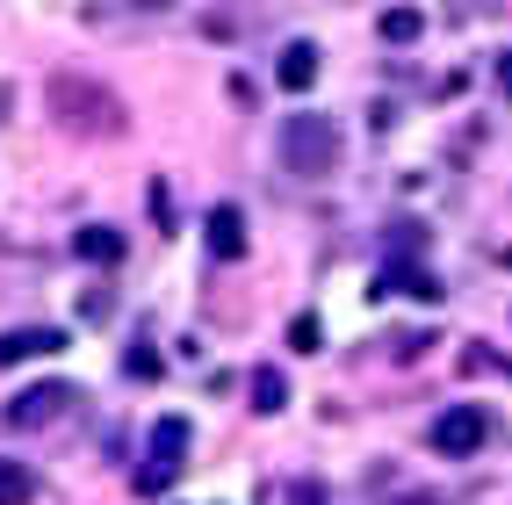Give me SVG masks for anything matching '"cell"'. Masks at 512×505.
Here are the masks:
<instances>
[{
  "label": "cell",
  "mask_w": 512,
  "mask_h": 505,
  "mask_svg": "<svg viewBox=\"0 0 512 505\" xmlns=\"http://www.w3.org/2000/svg\"><path fill=\"white\" fill-rule=\"evenodd\" d=\"M44 109L58 116V130H73V138H123L130 130V109L116 101V87H101L94 73H51Z\"/></svg>",
  "instance_id": "obj_1"
},
{
  "label": "cell",
  "mask_w": 512,
  "mask_h": 505,
  "mask_svg": "<svg viewBox=\"0 0 512 505\" xmlns=\"http://www.w3.org/2000/svg\"><path fill=\"white\" fill-rule=\"evenodd\" d=\"M282 166L296 181H325L332 166H339V123L332 116H289L282 123V138H275Z\"/></svg>",
  "instance_id": "obj_2"
},
{
  "label": "cell",
  "mask_w": 512,
  "mask_h": 505,
  "mask_svg": "<svg viewBox=\"0 0 512 505\" xmlns=\"http://www.w3.org/2000/svg\"><path fill=\"white\" fill-rule=\"evenodd\" d=\"M498 433V419L484 412V404H448V412L433 419V433H426V448L433 455H448V462H469L476 448H484Z\"/></svg>",
  "instance_id": "obj_3"
},
{
  "label": "cell",
  "mask_w": 512,
  "mask_h": 505,
  "mask_svg": "<svg viewBox=\"0 0 512 505\" xmlns=\"http://www.w3.org/2000/svg\"><path fill=\"white\" fill-rule=\"evenodd\" d=\"M181 462H188V419L174 412V419H159L152 426V462H145V491H166V484H174L181 477Z\"/></svg>",
  "instance_id": "obj_4"
},
{
  "label": "cell",
  "mask_w": 512,
  "mask_h": 505,
  "mask_svg": "<svg viewBox=\"0 0 512 505\" xmlns=\"http://www.w3.org/2000/svg\"><path fill=\"white\" fill-rule=\"evenodd\" d=\"M65 404H73V383H37V390H22V397L8 404V419H15V426H51Z\"/></svg>",
  "instance_id": "obj_5"
},
{
  "label": "cell",
  "mask_w": 512,
  "mask_h": 505,
  "mask_svg": "<svg viewBox=\"0 0 512 505\" xmlns=\"http://www.w3.org/2000/svg\"><path fill=\"white\" fill-rule=\"evenodd\" d=\"M58 347H65V332H58V325H22V332H0V368L37 361V354H58Z\"/></svg>",
  "instance_id": "obj_6"
},
{
  "label": "cell",
  "mask_w": 512,
  "mask_h": 505,
  "mask_svg": "<svg viewBox=\"0 0 512 505\" xmlns=\"http://www.w3.org/2000/svg\"><path fill=\"white\" fill-rule=\"evenodd\" d=\"M202 239H210V253H217V260H246V217H238L231 202H217L210 224H202Z\"/></svg>",
  "instance_id": "obj_7"
},
{
  "label": "cell",
  "mask_w": 512,
  "mask_h": 505,
  "mask_svg": "<svg viewBox=\"0 0 512 505\" xmlns=\"http://www.w3.org/2000/svg\"><path fill=\"white\" fill-rule=\"evenodd\" d=\"M73 253H80L87 267H116V260H123V231H109V224H80V231H73Z\"/></svg>",
  "instance_id": "obj_8"
},
{
  "label": "cell",
  "mask_w": 512,
  "mask_h": 505,
  "mask_svg": "<svg viewBox=\"0 0 512 505\" xmlns=\"http://www.w3.org/2000/svg\"><path fill=\"white\" fill-rule=\"evenodd\" d=\"M275 80H282L289 94H311V80H318V44H289L282 65H275Z\"/></svg>",
  "instance_id": "obj_9"
},
{
  "label": "cell",
  "mask_w": 512,
  "mask_h": 505,
  "mask_svg": "<svg viewBox=\"0 0 512 505\" xmlns=\"http://www.w3.org/2000/svg\"><path fill=\"white\" fill-rule=\"evenodd\" d=\"M390 289H404V296H426V303L440 296V282H433V275H419L412 260H390V275H375V296H390Z\"/></svg>",
  "instance_id": "obj_10"
},
{
  "label": "cell",
  "mask_w": 512,
  "mask_h": 505,
  "mask_svg": "<svg viewBox=\"0 0 512 505\" xmlns=\"http://www.w3.org/2000/svg\"><path fill=\"white\" fill-rule=\"evenodd\" d=\"M29 498H37V469L0 455V505H29Z\"/></svg>",
  "instance_id": "obj_11"
},
{
  "label": "cell",
  "mask_w": 512,
  "mask_h": 505,
  "mask_svg": "<svg viewBox=\"0 0 512 505\" xmlns=\"http://www.w3.org/2000/svg\"><path fill=\"white\" fill-rule=\"evenodd\" d=\"M375 29H383V44H419V37H426V15H419V8H383V22H375Z\"/></svg>",
  "instance_id": "obj_12"
},
{
  "label": "cell",
  "mask_w": 512,
  "mask_h": 505,
  "mask_svg": "<svg viewBox=\"0 0 512 505\" xmlns=\"http://www.w3.org/2000/svg\"><path fill=\"white\" fill-rule=\"evenodd\" d=\"M282 404H289V383L275 376V368H260L253 376V412H282Z\"/></svg>",
  "instance_id": "obj_13"
},
{
  "label": "cell",
  "mask_w": 512,
  "mask_h": 505,
  "mask_svg": "<svg viewBox=\"0 0 512 505\" xmlns=\"http://www.w3.org/2000/svg\"><path fill=\"white\" fill-rule=\"evenodd\" d=\"M289 347H296V354H318V347H325V332H318V318H311V311L289 318Z\"/></svg>",
  "instance_id": "obj_14"
},
{
  "label": "cell",
  "mask_w": 512,
  "mask_h": 505,
  "mask_svg": "<svg viewBox=\"0 0 512 505\" xmlns=\"http://www.w3.org/2000/svg\"><path fill=\"white\" fill-rule=\"evenodd\" d=\"M282 505H325V491H318L311 477H303V484H289V491H282Z\"/></svg>",
  "instance_id": "obj_15"
},
{
  "label": "cell",
  "mask_w": 512,
  "mask_h": 505,
  "mask_svg": "<svg viewBox=\"0 0 512 505\" xmlns=\"http://www.w3.org/2000/svg\"><path fill=\"white\" fill-rule=\"evenodd\" d=\"M130 376H159V354L152 347H130Z\"/></svg>",
  "instance_id": "obj_16"
},
{
  "label": "cell",
  "mask_w": 512,
  "mask_h": 505,
  "mask_svg": "<svg viewBox=\"0 0 512 505\" xmlns=\"http://www.w3.org/2000/svg\"><path fill=\"white\" fill-rule=\"evenodd\" d=\"M397 505H448V498H433V491H412V498H397Z\"/></svg>",
  "instance_id": "obj_17"
},
{
  "label": "cell",
  "mask_w": 512,
  "mask_h": 505,
  "mask_svg": "<svg viewBox=\"0 0 512 505\" xmlns=\"http://www.w3.org/2000/svg\"><path fill=\"white\" fill-rule=\"evenodd\" d=\"M498 87H505V94H512V58H498Z\"/></svg>",
  "instance_id": "obj_18"
},
{
  "label": "cell",
  "mask_w": 512,
  "mask_h": 505,
  "mask_svg": "<svg viewBox=\"0 0 512 505\" xmlns=\"http://www.w3.org/2000/svg\"><path fill=\"white\" fill-rule=\"evenodd\" d=\"M0 116H8V87H0Z\"/></svg>",
  "instance_id": "obj_19"
}]
</instances>
